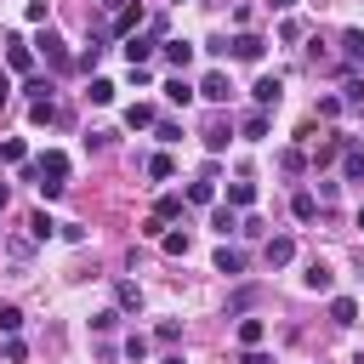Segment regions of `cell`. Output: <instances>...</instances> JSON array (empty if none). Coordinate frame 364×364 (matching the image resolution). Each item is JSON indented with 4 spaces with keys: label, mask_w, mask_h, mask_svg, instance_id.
<instances>
[{
    "label": "cell",
    "mask_w": 364,
    "mask_h": 364,
    "mask_svg": "<svg viewBox=\"0 0 364 364\" xmlns=\"http://www.w3.org/2000/svg\"><path fill=\"white\" fill-rule=\"evenodd\" d=\"M222 51H233L239 63H262V51H267V40H262V34H233V40L222 46Z\"/></svg>",
    "instance_id": "cell-1"
},
{
    "label": "cell",
    "mask_w": 364,
    "mask_h": 364,
    "mask_svg": "<svg viewBox=\"0 0 364 364\" xmlns=\"http://www.w3.org/2000/svg\"><path fill=\"white\" fill-rule=\"evenodd\" d=\"M34 171H40V182H63V176H68V154H63V148H46V154L34 159Z\"/></svg>",
    "instance_id": "cell-2"
},
{
    "label": "cell",
    "mask_w": 364,
    "mask_h": 364,
    "mask_svg": "<svg viewBox=\"0 0 364 364\" xmlns=\"http://www.w3.org/2000/svg\"><path fill=\"white\" fill-rule=\"evenodd\" d=\"M40 57H46V63H51V74H68V63H74V57H68V51H63V40H57V34H51V28H46V34H40Z\"/></svg>",
    "instance_id": "cell-3"
},
{
    "label": "cell",
    "mask_w": 364,
    "mask_h": 364,
    "mask_svg": "<svg viewBox=\"0 0 364 364\" xmlns=\"http://www.w3.org/2000/svg\"><path fill=\"white\" fill-rule=\"evenodd\" d=\"M6 68H11V74H28V68H34V46H23L17 34H6Z\"/></svg>",
    "instance_id": "cell-4"
},
{
    "label": "cell",
    "mask_w": 364,
    "mask_h": 364,
    "mask_svg": "<svg viewBox=\"0 0 364 364\" xmlns=\"http://www.w3.org/2000/svg\"><path fill=\"white\" fill-rule=\"evenodd\" d=\"M193 91H199L205 102H228V97H233V85H228V74H222V68H210V74H205Z\"/></svg>",
    "instance_id": "cell-5"
},
{
    "label": "cell",
    "mask_w": 364,
    "mask_h": 364,
    "mask_svg": "<svg viewBox=\"0 0 364 364\" xmlns=\"http://www.w3.org/2000/svg\"><path fill=\"white\" fill-rule=\"evenodd\" d=\"M250 97H256V108H279V97H284V80H279V74H262V80L250 85Z\"/></svg>",
    "instance_id": "cell-6"
},
{
    "label": "cell",
    "mask_w": 364,
    "mask_h": 364,
    "mask_svg": "<svg viewBox=\"0 0 364 364\" xmlns=\"http://www.w3.org/2000/svg\"><path fill=\"white\" fill-rule=\"evenodd\" d=\"M262 256H267V267H284V262H290V256H296V239H290V233H273V239H267V250H262Z\"/></svg>",
    "instance_id": "cell-7"
},
{
    "label": "cell",
    "mask_w": 364,
    "mask_h": 364,
    "mask_svg": "<svg viewBox=\"0 0 364 364\" xmlns=\"http://www.w3.org/2000/svg\"><path fill=\"white\" fill-rule=\"evenodd\" d=\"M148 57H154V46H148L142 34H125V63H131V68H148Z\"/></svg>",
    "instance_id": "cell-8"
},
{
    "label": "cell",
    "mask_w": 364,
    "mask_h": 364,
    "mask_svg": "<svg viewBox=\"0 0 364 364\" xmlns=\"http://www.w3.org/2000/svg\"><path fill=\"white\" fill-rule=\"evenodd\" d=\"M165 63H171V68L182 74V68L193 63V40H165Z\"/></svg>",
    "instance_id": "cell-9"
},
{
    "label": "cell",
    "mask_w": 364,
    "mask_h": 364,
    "mask_svg": "<svg viewBox=\"0 0 364 364\" xmlns=\"http://www.w3.org/2000/svg\"><path fill=\"white\" fill-rule=\"evenodd\" d=\"M0 165H28V142L23 136H0Z\"/></svg>",
    "instance_id": "cell-10"
},
{
    "label": "cell",
    "mask_w": 364,
    "mask_h": 364,
    "mask_svg": "<svg viewBox=\"0 0 364 364\" xmlns=\"http://www.w3.org/2000/svg\"><path fill=\"white\" fill-rule=\"evenodd\" d=\"M216 273H228V279H239V273H245V250H233V245H222V250H216Z\"/></svg>",
    "instance_id": "cell-11"
},
{
    "label": "cell",
    "mask_w": 364,
    "mask_h": 364,
    "mask_svg": "<svg viewBox=\"0 0 364 364\" xmlns=\"http://www.w3.org/2000/svg\"><path fill=\"white\" fill-rule=\"evenodd\" d=\"M341 176L347 182H364V148H353V142L341 148Z\"/></svg>",
    "instance_id": "cell-12"
},
{
    "label": "cell",
    "mask_w": 364,
    "mask_h": 364,
    "mask_svg": "<svg viewBox=\"0 0 364 364\" xmlns=\"http://www.w3.org/2000/svg\"><path fill=\"white\" fill-rule=\"evenodd\" d=\"M228 205L233 210H250L256 205V182H228Z\"/></svg>",
    "instance_id": "cell-13"
},
{
    "label": "cell",
    "mask_w": 364,
    "mask_h": 364,
    "mask_svg": "<svg viewBox=\"0 0 364 364\" xmlns=\"http://www.w3.org/2000/svg\"><path fill=\"white\" fill-rule=\"evenodd\" d=\"M290 216H296V222H313V216H318V193H307V188H301V193L290 199Z\"/></svg>",
    "instance_id": "cell-14"
},
{
    "label": "cell",
    "mask_w": 364,
    "mask_h": 364,
    "mask_svg": "<svg viewBox=\"0 0 364 364\" xmlns=\"http://www.w3.org/2000/svg\"><path fill=\"white\" fill-rule=\"evenodd\" d=\"M114 301H119V313H136V307H142V290H136L131 279H119V284H114Z\"/></svg>",
    "instance_id": "cell-15"
},
{
    "label": "cell",
    "mask_w": 364,
    "mask_h": 364,
    "mask_svg": "<svg viewBox=\"0 0 364 364\" xmlns=\"http://www.w3.org/2000/svg\"><path fill=\"white\" fill-rule=\"evenodd\" d=\"M358 318V301L353 296H330V324H353Z\"/></svg>",
    "instance_id": "cell-16"
},
{
    "label": "cell",
    "mask_w": 364,
    "mask_h": 364,
    "mask_svg": "<svg viewBox=\"0 0 364 364\" xmlns=\"http://www.w3.org/2000/svg\"><path fill=\"white\" fill-rule=\"evenodd\" d=\"M267 131H273V119H267V108H256V114L245 119V142H262Z\"/></svg>",
    "instance_id": "cell-17"
},
{
    "label": "cell",
    "mask_w": 364,
    "mask_h": 364,
    "mask_svg": "<svg viewBox=\"0 0 364 364\" xmlns=\"http://www.w3.org/2000/svg\"><path fill=\"white\" fill-rule=\"evenodd\" d=\"M301 279H307V290H318V296H324V290H330V284H336V273H330V267H324V262H313V267H307V273H301Z\"/></svg>",
    "instance_id": "cell-18"
},
{
    "label": "cell",
    "mask_w": 364,
    "mask_h": 364,
    "mask_svg": "<svg viewBox=\"0 0 364 364\" xmlns=\"http://www.w3.org/2000/svg\"><path fill=\"white\" fill-rule=\"evenodd\" d=\"M262 336H267L262 318H239V347H262Z\"/></svg>",
    "instance_id": "cell-19"
},
{
    "label": "cell",
    "mask_w": 364,
    "mask_h": 364,
    "mask_svg": "<svg viewBox=\"0 0 364 364\" xmlns=\"http://www.w3.org/2000/svg\"><path fill=\"white\" fill-rule=\"evenodd\" d=\"M341 108H364V80H358V74L341 80Z\"/></svg>",
    "instance_id": "cell-20"
},
{
    "label": "cell",
    "mask_w": 364,
    "mask_h": 364,
    "mask_svg": "<svg viewBox=\"0 0 364 364\" xmlns=\"http://www.w3.org/2000/svg\"><path fill=\"white\" fill-rule=\"evenodd\" d=\"M136 23H142V6H119L114 11V34H131Z\"/></svg>",
    "instance_id": "cell-21"
},
{
    "label": "cell",
    "mask_w": 364,
    "mask_h": 364,
    "mask_svg": "<svg viewBox=\"0 0 364 364\" xmlns=\"http://www.w3.org/2000/svg\"><path fill=\"white\" fill-rule=\"evenodd\" d=\"M125 125H131V131H148V125H154V108H148V102H131V108H125Z\"/></svg>",
    "instance_id": "cell-22"
},
{
    "label": "cell",
    "mask_w": 364,
    "mask_h": 364,
    "mask_svg": "<svg viewBox=\"0 0 364 364\" xmlns=\"http://www.w3.org/2000/svg\"><path fill=\"white\" fill-rule=\"evenodd\" d=\"M182 216V193H165L159 205H154V222H176Z\"/></svg>",
    "instance_id": "cell-23"
},
{
    "label": "cell",
    "mask_w": 364,
    "mask_h": 364,
    "mask_svg": "<svg viewBox=\"0 0 364 364\" xmlns=\"http://www.w3.org/2000/svg\"><path fill=\"white\" fill-rule=\"evenodd\" d=\"M17 330H23V307L0 301V336H17Z\"/></svg>",
    "instance_id": "cell-24"
},
{
    "label": "cell",
    "mask_w": 364,
    "mask_h": 364,
    "mask_svg": "<svg viewBox=\"0 0 364 364\" xmlns=\"http://www.w3.org/2000/svg\"><path fill=\"white\" fill-rule=\"evenodd\" d=\"M341 51H347V63H364V28H347L341 34Z\"/></svg>",
    "instance_id": "cell-25"
},
{
    "label": "cell",
    "mask_w": 364,
    "mask_h": 364,
    "mask_svg": "<svg viewBox=\"0 0 364 364\" xmlns=\"http://www.w3.org/2000/svg\"><path fill=\"white\" fill-rule=\"evenodd\" d=\"M165 97H171V102H182V108H188V102H193V97H199V91H193V85H188V80H182V74H176V80H171V85H165Z\"/></svg>",
    "instance_id": "cell-26"
},
{
    "label": "cell",
    "mask_w": 364,
    "mask_h": 364,
    "mask_svg": "<svg viewBox=\"0 0 364 364\" xmlns=\"http://www.w3.org/2000/svg\"><path fill=\"white\" fill-rule=\"evenodd\" d=\"M148 176H154V182H171V176H176L171 154H154V159H148Z\"/></svg>",
    "instance_id": "cell-27"
},
{
    "label": "cell",
    "mask_w": 364,
    "mask_h": 364,
    "mask_svg": "<svg viewBox=\"0 0 364 364\" xmlns=\"http://www.w3.org/2000/svg\"><path fill=\"white\" fill-rule=\"evenodd\" d=\"M216 199V188H210V176H199L193 188H188V205H210Z\"/></svg>",
    "instance_id": "cell-28"
},
{
    "label": "cell",
    "mask_w": 364,
    "mask_h": 364,
    "mask_svg": "<svg viewBox=\"0 0 364 364\" xmlns=\"http://www.w3.org/2000/svg\"><path fill=\"white\" fill-rule=\"evenodd\" d=\"M210 228H216V233H239V216H233V205H222V210L210 216Z\"/></svg>",
    "instance_id": "cell-29"
},
{
    "label": "cell",
    "mask_w": 364,
    "mask_h": 364,
    "mask_svg": "<svg viewBox=\"0 0 364 364\" xmlns=\"http://www.w3.org/2000/svg\"><path fill=\"white\" fill-rule=\"evenodd\" d=\"M28 233H34V239H51V233H57V222H51L46 210H34V216H28Z\"/></svg>",
    "instance_id": "cell-30"
},
{
    "label": "cell",
    "mask_w": 364,
    "mask_h": 364,
    "mask_svg": "<svg viewBox=\"0 0 364 364\" xmlns=\"http://www.w3.org/2000/svg\"><path fill=\"white\" fill-rule=\"evenodd\" d=\"M28 114H34V125H51V119H57V102H51V97H40Z\"/></svg>",
    "instance_id": "cell-31"
},
{
    "label": "cell",
    "mask_w": 364,
    "mask_h": 364,
    "mask_svg": "<svg viewBox=\"0 0 364 364\" xmlns=\"http://www.w3.org/2000/svg\"><path fill=\"white\" fill-rule=\"evenodd\" d=\"M159 250H165V256H188V233H165Z\"/></svg>",
    "instance_id": "cell-32"
},
{
    "label": "cell",
    "mask_w": 364,
    "mask_h": 364,
    "mask_svg": "<svg viewBox=\"0 0 364 364\" xmlns=\"http://www.w3.org/2000/svg\"><path fill=\"white\" fill-rule=\"evenodd\" d=\"M125 358L142 364V358H148V336H125Z\"/></svg>",
    "instance_id": "cell-33"
},
{
    "label": "cell",
    "mask_w": 364,
    "mask_h": 364,
    "mask_svg": "<svg viewBox=\"0 0 364 364\" xmlns=\"http://www.w3.org/2000/svg\"><path fill=\"white\" fill-rule=\"evenodd\" d=\"M102 51H108V46H102V34H91V46L80 51V63H85V68H97V57H102Z\"/></svg>",
    "instance_id": "cell-34"
},
{
    "label": "cell",
    "mask_w": 364,
    "mask_h": 364,
    "mask_svg": "<svg viewBox=\"0 0 364 364\" xmlns=\"http://www.w3.org/2000/svg\"><path fill=\"white\" fill-rule=\"evenodd\" d=\"M85 97H91V102H114V80H91Z\"/></svg>",
    "instance_id": "cell-35"
},
{
    "label": "cell",
    "mask_w": 364,
    "mask_h": 364,
    "mask_svg": "<svg viewBox=\"0 0 364 364\" xmlns=\"http://www.w3.org/2000/svg\"><path fill=\"white\" fill-rule=\"evenodd\" d=\"M154 131H159V142H182V125L176 119H154Z\"/></svg>",
    "instance_id": "cell-36"
},
{
    "label": "cell",
    "mask_w": 364,
    "mask_h": 364,
    "mask_svg": "<svg viewBox=\"0 0 364 364\" xmlns=\"http://www.w3.org/2000/svg\"><path fill=\"white\" fill-rule=\"evenodd\" d=\"M205 148H228V125H222V119L205 131Z\"/></svg>",
    "instance_id": "cell-37"
},
{
    "label": "cell",
    "mask_w": 364,
    "mask_h": 364,
    "mask_svg": "<svg viewBox=\"0 0 364 364\" xmlns=\"http://www.w3.org/2000/svg\"><path fill=\"white\" fill-rule=\"evenodd\" d=\"M0 353H6V358H11V364H23V358H28V347H23V341H17V336H6V347H0Z\"/></svg>",
    "instance_id": "cell-38"
},
{
    "label": "cell",
    "mask_w": 364,
    "mask_h": 364,
    "mask_svg": "<svg viewBox=\"0 0 364 364\" xmlns=\"http://www.w3.org/2000/svg\"><path fill=\"white\" fill-rule=\"evenodd\" d=\"M341 114V97H318V119H336Z\"/></svg>",
    "instance_id": "cell-39"
},
{
    "label": "cell",
    "mask_w": 364,
    "mask_h": 364,
    "mask_svg": "<svg viewBox=\"0 0 364 364\" xmlns=\"http://www.w3.org/2000/svg\"><path fill=\"white\" fill-rule=\"evenodd\" d=\"M279 165H284V171H301L307 159H301V148H284V154H279Z\"/></svg>",
    "instance_id": "cell-40"
},
{
    "label": "cell",
    "mask_w": 364,
    "mask_h": 364,
    "mask_svg": "<svg viewBox=\"0 0 364 364\" xmlns=\"http://www.w3.org/2000/svg\"><path fill=\"white\" fill-rule=\"evenodd\" d=\"M154 336H159V341H165V347H171V341H176V336H182V324H176V318H165V324H159V330H154Z\"/></svg>",
    "instance_id": "cell-41"
},
{
    "label": "cell",
    "mask_w": 364,
    "mask_h": 364,
    "mask_svg": "<svg viewBox=\"0 0 364 364\" xmlns=\"http://www.w3.org/2000/svg\"><path fill=\"white\" fill-rule=\"evenodd\" d=\"M239 364H273V358H267L262 347H245V358H239Z\"/></svg>",
    "instance_id": "cell-42"
},
{
    "label": "cell",
    "mask_w": 364,
    "mask_h": 364,
    "mask_svg": "<svg viewBox=\"0 0 364 364\" xmlns=\"http://www.w3.org/2000/svg\"><path fill=\"white\" fill-rule=\"evenodd\" d=\"M6 199H11V188H6V182H0V210H6Z\"/></svg>",
    "instance_id": "cell-43"
},
{
    "label": "cell",
    "mask_w": 364,
    "mask_h": 364,
    "mask_svg": "<svg viewBox=\"0 0 364 364\" xmlns=\"http://www.w3.org/2000/svg\"><path fill=\"white\" fill-rule=\"evenodd\" d=\"M267 6H279V11H290V6H296V0H267Z\"/></svg>",
    "instance_id": "cell-44"
},
{
    "label": "cell",
    "mask_w": 364,
    "mask_h": 364,
    "mask_svg": "<svg viewBox=\"0 0 364 364\" xmlns=\"http://www.w3.org/2000/svg\"><path fill=\"white\" fill-rule=\"evenodd\" d=\"M165 364H182V358H165Z\"/></svg>",
    "instance_id": "cell-45"
},
{
    "label": "cell",
    "mask_w": 364,
    "mask_h": 364,
    "mask_svg": "<svg viewBox=\"0 0 364 364\" xmlns=\"http://www.w3.org/2000/svg\"><path fill=\"white\" fill-rule=\"evenodd\" d=\"M358 228H364V210H358Z\"/></svg>",
    "instance_id": "cell-46"
}]
</instances>
